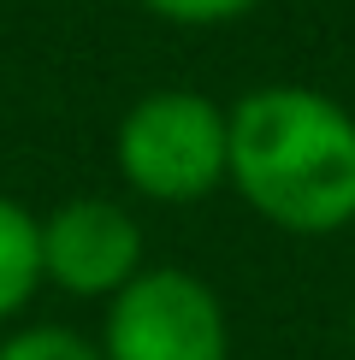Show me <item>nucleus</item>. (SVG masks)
<instances>
[{"mask_svg": "<svg viewBox=\"0 0 355 360\" xmlns=\"http://www.w3.org/2000/svg\"><path fill=\"white\" fill-rule=\"evenodd\" d=\"M225 172L243 201L285 231L355 219V118L314 89H255L225 118Z\"/></svg>", "mask_w": 355, "mask_h": 360, "instance_id": "1", "label": "nucleus"}, {"mask_svg": "<svg viewBox=\"0 0 355 360\" xmlns=\"http://www.w3.org/2000/svg\"><path fill=\"white\" fill-rule=\"evenodd\" d=\"M225 112L189 89L142 95L118 124V172L154 201H201L225 177Z\"/></svg>", "mask_w": 355, "mask_h": 360, "instance_id": "2", "label": "nucleus"}, {"mask_svg": "<svg viewBox=\"0 0 355 360\" xmlns=\"http://www.w3.org/2000/svg\"><path fill=\"white\" fill-rule=\"evenodd\" d=\"M101 360H225V313L189 272H137L107 307Z\"/></svg>", "mask_w": 355, "mask_h": 360, "instance_id": "3", "label": "nucleus"}, {"mask_svg": "<svg viewBox=\"0 0 355 360\" xmlns=\"http://www.w3.org/2000/svg\"><path fill=\"white\" fill-rule=\"evenodd\" d=\"M137 260L142 236L113 201H71L42 224V272L71 295H118Z\"/></svg>", "mask_w": 355, "mask_h": 360, "instance_id": "4", "label": "nucleus"}, {"mask_svg": "<svg viewBox=\"0 0 355 360\" xmlns=\"http://www.w3.org/2000/svg\"><path fill=\"white\" fill-rule=\"evenodd\" d=\"M42 278V224L0 195V319H12Z\"/></svg>", "mask_w": 355, "mask_h": 360, "instance_id": "5", "label": "nucleus"}, {"mask_svg": "<svg viewBox=\"0 0 355 360\" xmlns=\"http://www.w3.org/2000/svg\"><path fill=\"white\" fill-rule=\"evenodd\" d=\"M0 360H101V354L89 342H77L71 331L48 325V331H18L12 342H0Z\"/></svg>", "mask_w": 355, "mask_h": 360, "instance_id": "6", "label": "nucleus"}, {"mask_svg": "<svg viewBox=\"0 0 355 360\" xmlns=\"http://www.w3.org/2000/svg\"><path fill=\"white\" fill-rule=\"evenodd\" d=\"M255 0H148V12L172 24H225V18H243Z\"/></svg>", "mask_w": 355, "mask_h": 360, "instance_id": "7", "label": "nucleus"}, {"mask_svg": "<svg viewBox=\"0 0 355 360\" xmlns=\"http://www.w3.org/2000/svg\"><path fill=\"white\" fill-rule=\"evenodd\" d=\"M349 337H355V319H349Z\"/></svg>", "mask_w": 355, "mask_h": 360, "instance_id": "8", "label": "nucleus"}]
</instances>
